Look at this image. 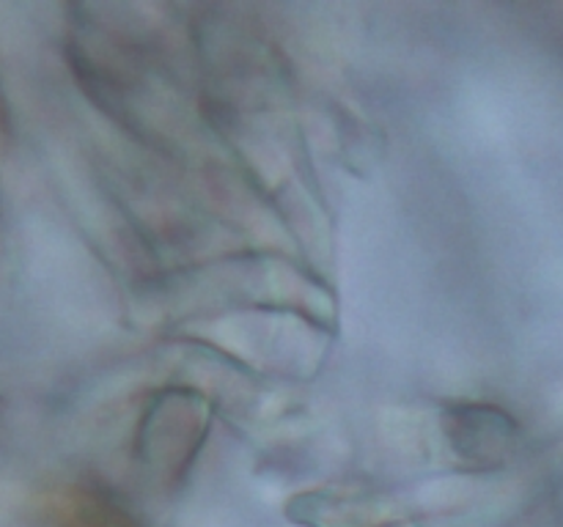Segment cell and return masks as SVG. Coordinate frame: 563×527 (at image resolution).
I'll return each mask as SVG.
<instances>
[{
	"label": "cell",
	"mask_w": 563,
	"mask_h": 527,
	"mask_svg": "<svg viewBox=\"0 0 563 527\" xmlns=\"http://www.w3.org/2000/svg\"><path fill=\"white\" fill-rule=\"evenodd\" d=\"M456 428L451 431L456 450L467 459H493L506 450L511 442L509 421L500 412L476 406V410H456Z\"/></svg>",
	"instance_id": "1"
}]
</instances>
